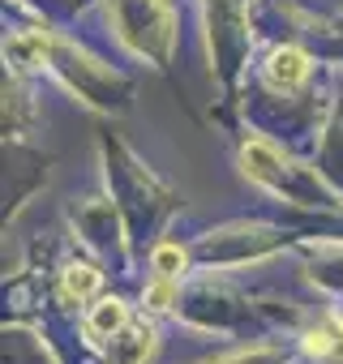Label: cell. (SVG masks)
<instances>
[{"instance_id": "obj_1", "label": "cell", "mask_w": 343, "mask_h": 364, "mask_svg": "<svg viewBox=\"0 0 343 364\" xmlns=\"http://www.w3.org/2000/svg\"><path fill=\"white\" fill-rule=\"evenodd\" d=\"M309 73H313V60H309V52H305L300 43H279V48H270V56H266V65H262V82H266V90H275V95H296V90L309 82Z\"/></svg>"}, {"instance_id": "obj_2", "label": "cell", "mask_w": 343, "mask_h": 364, "mask_svg": "<svg viewBox=\"0 0 343 364\" xmlns=\"http://www.w3.org/2000/svg\"><path fill=\"white\" fill-rule=\"evenodd\" d=\"M129 321H133V317H129V304H125L120 296H99V300L86 304V313H82V338H86L90 351H103Z\"/></svg>"}, {"instance_id": "obj_3", "label": "cell", "mask_w": 343, "mask_h": 364, "mask_svg": "<svg viewBox=\"0 0 343 364\" xmlns=\"http://www.w3.org/2000/svg\"><path fill=\"white\" fill-rule=\"evenodd\" d=\"M56 296H60V304H69V309H78V304H82V309L95 304V300L103 296V270L90 266V262H69V266L60 270Z\"/></svg>"}, {"instance_id": "obj_4", "label": "cell", "mask_w": 343, "mask_h": 364, "mask_svg": "<svg viewBox=\"0 0 343 364\" xmlns=\"http://www.w3.org/2000/svg\"><path fill=\"white\" fill-rule=\"evenodd\" d=\"M154 326L146 321H129L107 347H103V364H150L154 355Z\"/></svg>"}, {"instance_id": "obj_5", "label": "cell", "mask_w": 343, "mask_h": 364, "mask_svg": "<svg viewBox=\"0 0 343 364\" xmlns=\"http://www.w3.org/2000/svg\"><path fill=\"white\" fill-rule=\"evenodd\" d=\"M279 167H283L279 150H275L270 141H262V137H253V141L241 150V171L253 180V185H275V180H279Z\"/></svg>"}, {"instance_id": "obj_6", "label": "cell", "mask_w": 343, "mask_h": 364, "mask_svg": "<svg viewBox=\"0 0 343 364\" xmlns=\"http://www.w3.org/2000/svg\"><path fill=\"white\" fill-rule=\"evenodd\" d=\"M176 300H181V279L150 274V283L142 287V304H146V313H154V317L172 313V309H176Z\"/></svg>"}, {"instance_id": "obj_7", "label": "cell", "mask_w": 343, "mask_h": 364, "mask_svg": "<svg viewBox=\"0 0 343 364\" xmlns=\"http://www.w3.org/2000/svg\"><path fill=\"white\" fill-rule=\"evenodd\" d=\"M300 347H305V355H313V360H334V355L343 351L334 317H330V321H317V326H309V330L300 334Z\"/></svg>"}, {"instance_id": "obj_8", "label": "cell", "mask_w": 343, "mask_h": 364, "mask_svg": "<svg viewBox=\"0 0 343 364\" xmlns=\"http://www.w3.org/2000/svg\"><path fill=\"white\" fill-rule=\"evenodd\" d=\"M150 270L154 274H167V279H181L189 270V253L176 245V240H159L150 249Z\"/></svg>"}, {"instance_id": "obj_9", "label": "cell", "mask_w": 343, "mask_h": 364, "mask_svg": "<svg viewBox=\"0 0 343 364\" xmlns=\"http://www.w3.org/2000/svg\"><path fill=\"white\" fill-rule=\"evenodd\" d=\"M334 326H339V343H343V313H339V317H334Z\"/></svg>"}]
</instances>
